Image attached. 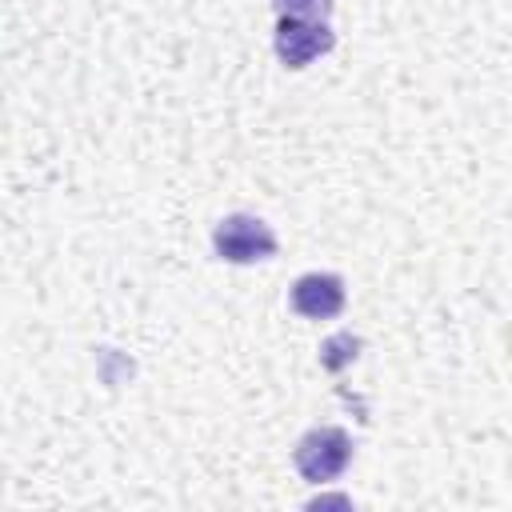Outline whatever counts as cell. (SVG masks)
<instances>
[{
  "label": "cell",
  "mask_w": 512,
  "mask_h": 512,
  "mask_svg": "<svg viewBox=\"0 0 512 512\" xmlns=\"http://www.w3.org/2000/svg\"><path fill=\"white\" fill-rule=\"evenodd\" d=\"M212 248L228 264H252V260H268L276 252V232L264 220H256V216L236 212V216H224L216 224Z\"/></svg>",
  "instance_id": "6da1fadb"
},
{
  "label": "cell",
  "mask_w": 512,
  "mask_h": 512,
  "mask_svg": "<svg viewBox=\"0 0 512 512\" xmlns=\"http://www.w3.org/2000/svg\"><path fill=\"white\" fill-rule=\"evenodd\" d=\"M352 460V440L344 428H312L308 436H300L296 444V468L308 484H328L336 480Z\"/></svg>",
  "instance_id": "7a4b0ae2"
},
{
  "label": "cell",
  "mask_w": 512,
  "mask_h": 512,
  "mask_svg": "<svg viewBox=\"0 0 512 512\" xmlns=\"http://www.w3.org/2000/svg\"><path fill=\"white\" fill-rule=\"evenodd\" d=\"M276 56L280 64L288 68H304L312 64L316 56L332 52L336 44V32L324 24V20H312V16H280L276 20Z\"/></svg>",
  "instance_id": "3957f363"
},
{
  "label": "cell",
  "mask_w": 512,
  "mask_h": 512,
  "mask_svg": "<svg viewBox=\"0 0 512 512\" xmlns=\"http://www.w3.org/2000/svg\"><path fill=\"white\" fill-rule=\"evenodd\" d=\"M292 308L308 320H328L344 308V280L336 272H308L292 284Z\"/></svg>",
  "instance_id": "277c9868"
},
{
  "label": "cell",
  "mask_w": 512,
  "mask_h": 512,
  "mask_svg": "<svg viewBox=\"0 0 512 512\" xmlns=\"http://www.w3.org/2000/svg\"><path fill=\"white\" fill-rule=\"evenodd\" d=\"M356 352H360V340H356L352 332H340V336H332V340L320 348V364H324L328 372H340L344 364L356 360Z\"/></svg>",
  "instance_id": "5b68a950"
},
{
  "label": "cell",
  "mask_w": 512,
  "mask_h": 512,
  "mask_svg": "<svg viewBox=\"0 0 512 512\" xmlns=\"http://www.w3.org/2000/svg\"><path fill=\"white\" fill-rule=\"evenodd\" d=\"M280 16H312V20H324L332 12V0H272Z\"/></svg>",
  "instance_id": "8992f818"
}]
</instances>
